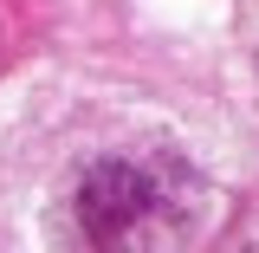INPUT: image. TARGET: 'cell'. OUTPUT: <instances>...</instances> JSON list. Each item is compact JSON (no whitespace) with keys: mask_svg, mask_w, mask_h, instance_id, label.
I'll return each mask as SVG.
<instances>
[{"mask_svg":"<svg viewBox=\"0 0 259 253\" xmlns=\"http://www.w3.org/2000/svg\"><path fill=\"white\" fill-rule=\"evenodd\" d=\"M207 221V182L182 150L130 143L84 162L65 201L71 253H188Z\"/></svg>","mask_w":259,"mask_h":253,"instance_id":"6da1fadb","label":"cell"},{"mask_svg":"<svg viewBox=\"0 0 259 253\" xmlns=\"http://www.w3.org/2000/svg\"><path fill=\"white\" fill-rule=\"evenodd\" d=\"M214 253H259V214H253L246 227H233V234H227V240H221Z\"/></svg>","mask_w":259,"mask_h":253,"instance_id":"7a4b0ae2","label":"cell"}]
</instances>
